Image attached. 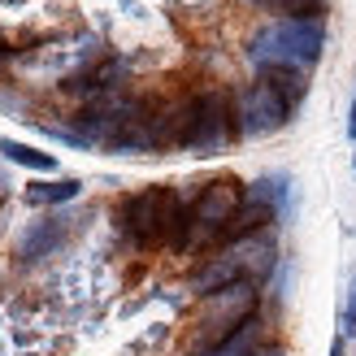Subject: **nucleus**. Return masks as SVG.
Instances as JSON below:
<instances>
[{"mask_svg":"<svg viewBox=\"0 0 356 356\" xmlns=\"http://www.w3.org/2000/svg\"><path fill=\"white\" fill-rule=\"evenodd\" d=\"M300 92H305V83H300L296 74H287V70H270V74L248 87V92L239 96V104H235V127H239V135H248V139L274 135L282 122H287L291 100Z\"/></svg>","mask_w":356,"mask_h":356,"instance_id":"nucleus-4","label":"nucleus"},{"mask_svg":"<svg viewBox=\"0 0 356 356\" xmlns=\"http://www.w3.org/2000/svg\"><path fill=\"white\" fill-rule=\"evenodd\" d=\"M178 222H183V200L170 191V187H144L135 191L127 209H122V226H127V235L135 243H161L178 235Z\"/></svg>","mask_w":356,"mask_h":356,"instance_id":"nucleus-6","label":"nucleus"},{"mask_svg":"<svg viewBox=\"0 0 356 356\" xmlns=\"http://www.w3.org/2000/svg\"><path fill=\"white\" fill-rule=\"evenodd\" d=\"M326 48V26L322 17H278V22H265L252 40H248V57L252 65H261L265 74L270 70H287L300 74L309 70Z\"/></svg>","mask_w":356,"mask_h":356,"instance_id":"nucleus-1","label":"nucleus"},{"mask_svg":"<svg viewBox=\"0 0 356 356\" xmlns=\"http://www.w3.org/2000/svg\"><path fill=\"white\" fill-rule=\"evenodd\" d=\"M0 152H5L13 165H22V170H40V174L57 170V156H52V152H40V148H31V144H17V139H0Z\"/></svg>","mask_w":356,"mask_h":356,"instance_id":"nucleus-10","label":"nucleus"},{"mask_svg":"<svg viewBox=\"0 0 356 356\" xmlns=\"http://www.w3.org/2000/svg\"><path fill=\"white\" fill-rule=\"evenodd\" d=\"M65 235H70V218L31 222V226L22 230V239H17V261H22V265H35V261L52 257V252L65 243Z\"/></svg>","mask_w":356,"mask_h":356,"instance_id":"nucleus-8","label":"nucleus"},{"mask_svg":"<svg viewBox=\"0 0 356 356\" xmlns=\"http://www.w3.org/2000/svg\"><path fill=\"white\" fill-rule=\"evenodd\" d=\"M257 317V287L252 282H235L204 296V313H200V334L209 348H218L222 339H230L239 326H248Z\"/></svg>","mask_w":356,"mask_h":356,"instance_id":"nucleus-7","label":"nucleus"},{"mask_svg":"<svg viewBox=\"0 0 356 356\" xmlns=\"http://www.w3.org/2000/svg\"><path fill=\"white\" fill-rule=\"evenodd\" d=\"M257 356H278V352H257Z\"/></svg>","mask_w":356,"mask_h":356,"instance_id":"nucleus-17","label":"nucleus"},{"mask_svg":"<svg viewBox=\"0 0 356 356\" xmlns=\"http://www.w3.org/2000/svg\"><path fill=\"white\" fill-rule=\"evenodd\" d=\"M257 339H261V326H257V317L248 326H239L230 339H222L218 348H200L195 356H257Z\"/></svg>","mask_w":356,"mask_h":356,"instance_id":"nucleus-9","label":"nucleus"},{"mask_svg":"<svg viewBox=\"0 0 356 356\" xmlns=\"http://www.w3.org/2000/svg\"><path fill=\"white\" fill-rule=\"evenodd\" d=\"M9 57H13V52H9V48H0V65H5V61H9Z\"/></svg>","mask_w":356,"mask_h":356,"instance_id":"nucleus-16","label":"nucleus"},{"mask_svg":"<svg viewBox=\"0 0 356 356\" xmlns=\"http://www.w3.org/2000/svg\"><path fill=\"white\" fill-rule=\"evenodd\" d=\"M230 100L222 92H200L183 104V131H178V148L191 156H218L230 144Z\"/></svg>","mask_w":356,"mask_h":356,"instance_id":"nucleus-5","label":"nucleus"},{"mask_svg":"<svg viewBox=\"0 0 356 356\" xmlns=\"http://www.w3.org/2000/svg\"><path fill=\"white\" fill-rule=\"evenodd\" d=\"M252 5L278 9V13H291V17H317V9H322V0H252Z\"/></svg>","mask_w":356,"mask_h":356,"instance_id":"nucleus-12","label":"nucleus"},{"mask_svg":"<svg viewBox=\"0 0 356 356\" xmlns=\"http://www.w3.org/2000/svg\"><path fill=\"white\" fill-rule=\"evenodd\" d=\"M270 265H274V239L265 235V230H257V235L230 239L222 252L191 278V291L195 296H213L222 287H235V282H252L261 274H270Z\"/></svg>","mask_w":356,"mask_h":356,"instance_id":"nucleus-3","label":"nucleus"},{"mask_svg":"<svg viewBox=\"0 0 356 356\" xmlns=\"http://www.w3.org/2000/svg\"><path fill=\"white\" fill-rule=\"evenodd\" d=\"M348 135L356 139V100H352V118H348Z\"/></svg>","mask_w":356,"mask_h":356,"instance_id":"nucleus-15","label":"nucleus"},{"mask_svg":"<svg viewBox=\"0 0 356 356\" xmlns=\"http://www.w3.org/2000/svg\"><path fill=\"white\" fill-rule=\"evenodd\" d=\"M239 204H243V187L235 178H213V183H204V191L191 204H183V222H178L174 248L178 252H191V248H204L213 239H226Z\"/></svg>","mask_w":356,"mask_h":356,"instance_id":"nucleus-2","label":"nucleus"},{"mask_svg":"<svg viewBox=\"0 0 356 356\" xmlns=\"http://www.w3.org/2000/svg\"><path fill=\"white\" fill-rule=\"evenodd\" d=\"M79 191H83L79 178H57V183H35L26 191V200L31 204H65V200H74Z\"/></svg>","mask_w":356,"mask_h":356,"instance_id":"nucleus-11","label":"nucleus"},{"mask_svg":"<svg viewBox=\"0 0 356 356\" xmlns=\"http://www.w3.org/2000/svg\"><path fill=\"white\" fill-rule=\"evenodd\" d=\"M343 330L356 334V282H352V291H348V309H343Z\"/></svg>","mask_w":356,"mask_h":356,"instance_id":"nucleus-13","label":"nucleus"},{"mask_svg":"<svg viewBox=\"0 0 356 356\" xmlns=\"http://www.w3.org/2000/svg\"><path fill=\"white\" fill-rule=\"evenodd\" d=\"M330 356H343V339H339V334L330 339Z\"/></svg>","mask_w":356,"mask_h":356,"instance_id":"nucleus-14","label":"nucleus"}]
</instances>
